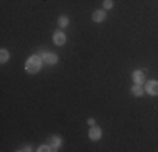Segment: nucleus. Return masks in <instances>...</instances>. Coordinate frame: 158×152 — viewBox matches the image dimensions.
Instances as JSON below:
<instances>
[{"label":"nucleus","instance_id":"f257e3e1","mask_svg":"<svg viewBox=\"0 0 158 152\" xmlns=\"http://www.w3.org/2000/svg\"><path fill=\"white\" fill-rule=\"evenodd\" d=\"M42 58H39V56H31V58L27 59V63H25V71L31 74H35L40 71V68H42Z\"/></svg>","mask_w":158,"mask_h":152},{"label":"nucleus","instance_id":"f03ea898","mask_svg":"<svg viewBox=\"0 0 158 152\" xmlns=\"http://www.w3.org/2000/svg\"><path fill=\"white\" fill-rule=\"evenodd\" d=\"M146 93L150 96H158V81L156 79H152V81L146 83Z\"/></svg>","mask_w":158,"mask_h":152},{"label":"nucleus","instance_id":"7ed1b4c3","mask_svg":"<svg viewBox=\"0 0 158 152\" xmlns=\"http://www.w3.org/2000/svg\"><path fill=\"white\" fill-rule=\"evenodd\" d=\"M42 59H44V63H47V64H56L59 61V58H57L56 52H44Z\"/></svg>","mask_w":158,"mask_h":152},{"label":"nucleus","instance_id":"20e7f679","mask_svg":"<svg viewBox=\"0 0 158 152\" xmlns=\"http://www.w3.org/2000/svg\"><path fill=\"white\" fill-rule=\"evenodd\" d=\"M101 134H103V132H101V128L96 127V125H93V127L89 128V139H91V140H99L101 139Z\"/></svg>","mask_w":158,"mask_h":152},{"label":"nucleus","instance_id":"39448f33","mask_svg":"<svg viewBox=\"0 0 158 152\" xmlns=\"http://www.w3.org/2000/svg\"><path fill=\"white\" fill-rule=\"evenodd\" d=\"M131 78H133V81L136 85H143V81H145V71H135L131 74Z\"/></svg>","mask_w":158,"mask_h":152},{"label":"nucleus","instance_id":"423d86ee","mask_svg":"<svg viewBox=\"0 0 158 152\" xmlns=\"http://www.w3.org/2000/svg\"><path fill=\"white\" fill-rule=\"evenodd\" d=\"M61 144H62V140L59 139V137H51V139H49V145L52 147V150H59Z\"/></svg>","mask_w":158,"mask_h":152},{"label":"nucleus","instance_id":"0eeeda50","mask_svg":"<svg viewBox=\"0 0 158 152\" xmlns=\"http://www.w3.org/2000/svg\"><path fill=\"white\" fill-rule=\"evenodd\" d=\"M104 19H106L104 10H94V12H93V20L94 22H103Z\"/></svg>","mask_w":158,"mask_h":152},{"label":"nucleus","instance_id":"6e6552de","mask_svg":"<svg viewBox=\"0 0 158 152\" xmlns=\"http://www.w3.org/2000/svg\"><path fill=\"white\" fill-rule=\"evenodd\" d=\"M54 42L57 46H62L66 42V36H64V32H56L54 34Z\"/></svg>","mask_w":158,"mask_h":152},{"label":"nucleus","instance_id":"1a4fd4ad","mask_svg":"<svg viewBox=\"0 0 158 152\" xmlns=\"http://www.w3.org/2000/svg\"><path fill=\"white\" fill-rule=\"evenodd\" d=\"M143 93H145L143 86H141V85H136V83H135V86L131 88V95H135V96H141Z\"/></svg>","mask_w":158,"mask_h":152},{"label":"nucleus","instance_id":"9d476101","mask_svg":"<svg viewBox=\"0 0 158 152\" xmlns=\"http://www.w3.org/2000/svg\"><path fill=\"white\" fill-rule=\"evenodd\" d=\"M0 61H2V64L9 61V51H7V49H2V51H0Z\"/></svg>","mask_w":158,"mask_h":152},{"label":"nucleus","instance_id":"9b49d317","mask_svg":"<svg viewBox=\"0 0 158 152\" xmlns=\"http://www.w3.org/2000/svg\"><path fill=\"white\" fill-rule=\"evenodd\" d=\"M67 24H69V19H67L66 15L59 17V25H61V27H67Z\"/></svg>","mask_w":158,"mask_h":152},{"label":"nucleus","instance_id":"f8f14e48","mask_svg":"<svg viewBox=\"0 0 158 152\" xmlns=\"http://www.w3.org/2000/svg\"><path fill=\"white\" fill-rule=\"evenodd\" d=\"M103 3H104V9H106V10L108 9H113V5H114V3H113V0H104Z\"/></svg>","mask_w":158,"mask_h":152},{"label":"nucleus","instance_id":"ddd939ff","mask_svg":"<svg viewBox=\"0 0 158 152\" xmlns=\"http://www.w3.org/2000/svg\"><path fill=\"white\" fill-rule=\"evenodd\" d=\"M37 150H39V152H49V150H52V147L51 145H40Z\"/></svg>","mask_w":158,"mask_h":152},{"label":"nucleus","instance_id":"4468645a","mask_svg":"<svg viewBox=\"0 0 158 152\" xmlns=\"http://www.w3.org/2000/svg\"><path fill=\"white\" fill-rule=\"evenodd\" d=\"M94 123H96V120H94V118H88V125H89V127H93Z\"/></svg>","mask_w":158,"mask_h":152}]
</instances>
